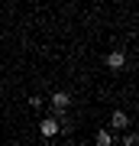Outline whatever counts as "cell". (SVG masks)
Listing matches in <instances>:
<instances>
[{"instance_id": "cell-1", "label": "cell", "mask_w": 139, "mask_h": 146, "mask_svg": "<svg viewBox=\"0 0 139 146\" xmlns=\"http://www.w3.org/2000/svg\"><path fill=\"white\" fill-rule=\"evenodd\" d=\"M123 65H126V55H123V49H113V52L107 55V68H113V72H120Z\"/></svg>"}, {"instance_id": "cell-2", "label": "cell", "mask_w": 139, "mask_h": 146, "mask_svg": "<svg viewBox=\"0 0 139 146\" xmlns=\"http://www.w3.org/2000/svg\"><path fill=\"white\" fill-rule=\"evenodd\" d=\"M55 133H62V123L55 117H45L42 120V136H55Z\"/></svg>"}, {"instance_id": "cell-3", "label": "cell", "mask_w": 139, "mask_h": 146, "mask_svg": "<svg viewBox=\"0 0 139 146\" xmlns=\"http://www.w3.org/2000/svg\"><path fill=\"white\" fill-rule=\"evenodd\" d=\"M68 104H71V98H68L65 91H55V94H52V110H68Z\"/></svg>"}, {"instance_id": "cell-4", "label": "cell", "mask_w": 139, "mask_h": 146, "mask_svg": "<svg viewBox=\"0 0 139 146\" xmlns=\"http://www.w3.org/2000/svg\"><path fill=\"white\" fill-rule=\"evenodd\" d=\"M110 127H120V130H123V127H129V117L123 114V110H113V117H110Z\"/></svg>"}, {"instance_id": "cell-5", "label": "cell", "mask_w": 139, "mask_h": 146, "mask_svg": "<svg viewBox=\"0 0 139 146\" xmlns=\"http://www.w3.org/2000/svg\"><path fill=\"white\" fill-rule=\"evenodd\" d=\"M97 146H113V136H110V130H100V133H97Z\"/></svg>"}, {"instance_id": "cell-6", "label": "cell", "mask_w": 139, "mask_h": 146, "mask_svg": "<svg viewBox=\"0 0 139 146\" xmlns=\"http://www.w3.org/2000/svg\"><path fill=\"white\" fill-rule=\"evenodd\" d=\"M123 146H139V136H136V133H126V136H123Z\"/></svg>"}, {"instance_id": "cell-7", "label": "cell", "mask_w": 139, "mask_h": 146, "mask_svg": "<svg viewBox=\"0 0 139 146\" xmlns=\"http://www.w3.org/2000/svg\"><path fill=\"white\" fill-rule=\"evenodd\" d=\"M29 107H36V110L42 107V98H39V94H32V98H29Z\"/></svg>"}]
</instances>
